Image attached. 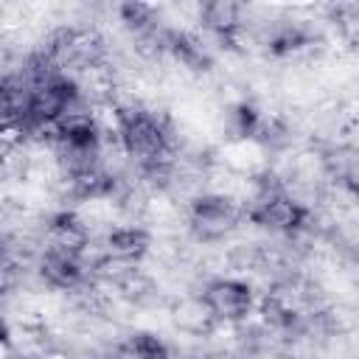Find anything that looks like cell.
<instances>
[{"label": "cell", "instance_id": "cell-1", "mask_svg": "<svg viewBox=\"0 0 359 359\" xmlns=\"http://www.w3.org/2000/svg\"><path fill=\"white\" fill-rule=\"evenodd\" d=\"M121 126H123V137L129 143V149L146 160H160L165 151V135L157 123L154 115L140 112V109H129L121 115Z\"/></svg>", "mask_w": 359, "mask_h": 359}, {"label": "cell", "instance_id": "cell-2", "mask_svg": "<svg viewBox=\"0 0 359 359\" xmlns=\"http://www.w3.org/2000/svg\"><path fill=\"white\" fill-rule=\"evenodd\" d=\"M205 300L222 317H241L250 309V292L238 283H216L210 286Z\"/></svg>", "mask_w": 359, "mask_h": 359}, {"label": "cell", "instance_id": "cell-3", "mask_svg": "<svg viewBox=\"0 0 359 359\" xmlns=\"http://www.w3.org/2000/svg\"><path fill=\"white\" fill-rule=\"evenodd\" d=\"M42 272L48 275V280H53V283H59V286H73V283L79 280V275H81V269H79L73 252H70V250H59V247L45 255Z\"/></svg>", "mask_w": 359, "mask_h": 359}, {"label": "cell", "instance_id": "cell-4", "mask_svg": "<svg viewBox=\"0 0 359 359\" xmlns=\"http://www.w3.org/2000/svg\"><path fill=\"white\" fill-rule=\"evenodd\" d=\"M258 216H261V222L275 224V227H294L303 219V210L286 196H266L258 205Z\"/></svg>", "mask_w": 359, "mask_h": 359}, {"label": "cell", "instance_id": "cell-5", "mask_svg": "<svg viewBox=\"0 0 359 359\" xmlns=\"http://www.w3.org/2000/svg\"><path fill=\"white\" fill-rule=\"evenodd\" d=\"M233 219H236V213H233L230 202H224V199H205L196 205V222L210 233L227 230Z\"/></svg>", "mask_w": 359, "mask_h": 359}, {"label": "cell", "instance_id": "cell-6", "mask_svg": "<svg viewBox=\"0 0 359 359\" xmlns=\"http://www.w3.org/2000/svg\"><path fill=\"white\" fill-rule=\"evenodd\" d=\"M109 247L115 255H137L146 247V236L140 230H121L109 236Z\"/></svg>", "mask_w": 359, "mask_h": 359}, {"label": "cell", "instance_id": "cell-7", "mask_svg": "<svg viewBox=\"0 0 359 359\" xmlns=\"http://www.w3.org/2000/svg\"><path fill=\"white\" fill-rule=\"evenodd\" d=\"M132 353L137 359H168V351L165 345L157 339V337H149V334H137L132 342H129Z\"/></svg>", "mask_w": 359, "mask_h": 359}, {"label": "cell", "instance_id": "cell-8", "mask_svg": "<svg viewBox=\"0 0 359 359\" xmlns=\"http://www.w3.org/2000/svg\"><path fill=\"white\" fill-rule=\"evenodd\" d=\"M0 337H3V323H0Z\"/></svg>", "mask_w": 359, "mask_h": 359}]
</instances>
